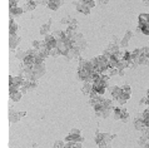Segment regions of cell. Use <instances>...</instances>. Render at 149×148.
Returning a JSON list of instances; mask_svg holds the SVG:
<instances>
[{"instance_id": "1", "label": "cell", "mask_w": 149, "mask_h": 148, "mask_svg": "<svg viewBox=\"0 0 149 148\" xmlns=\"http://www.w3.org/2000/svg\"><path fill=\"white\" fill-rule=\"evenodd\" d=\"M32 70H33V78L34 81H38L39 78H41L43 75L47 73V67L45 64H34L32 67Z\"/></svg>"}, {"instance_id": "2", "label": "cell", "mask_w": 149, "mask_h": 148, "mask_svg": "<svg viewBox=\"0 0 149 148\" xmlns=\"http://www.w3.org/2000/svg\"><path fill=\"white\" fill-rule=\"evenodd\" d=\"M73 5L75 6V9L79 11V13H83V14H89L90 13V6L88 4V0H78V1H74Z\"/></svg>"}, {"instance_id": "3", "label": "cell", "mask_w": 149, "mask_h": 148, "mask_svg": "<svg viewBox=\"0 0 149 148\" xmlns=\"http://www.w3.org/2000/svg\"><path fill=\"white\" fill-rule=\"evenodd\" d=\"M44 43H45V47H47L49 50H51V49L56 48V44H58V40L54 38L53 34H47V35L44 36Z\"/></svg>"}, {"instance_id": "4", "label": "cell", "mask_w": 149, "mask_h": 148, "mask_svg": "<svg viewBox=\"0 0 149 148\" xmlns=\"http://www.w3.org/2000/svg\"><path fill=\"white\" fill-rule=\"evenodd\" d=\"M21 41V38L18 35V34H15V35H9V48L10 50H15V49L18 48V45L20 44Z\"/></svg>"}, {"instance_id": "5", "label": "cell", "mask_w": 149, "mask_h": 148, "mask_svg": "<svg viewBox=\"0 0 149 148\" xmlns=\"http://www.w3.org/2000/svg\"><path fill=\"white\" fill-rule=\"evenodd\" d=\"M88 47V41L84 39V38H82V39H79L78 41H75V43L73 44V48H75L76 50H79L80 53H83L84 50L87 49Z\"/></svg>"}, {"instance_id": "6", "label": "cell", "mask_w": 149, "mask_h": 148, "mask_svg": "<svg viewBox=\"0 0 149 148\" xmlns=\"http://www.w3.org/2000/svg\"><path fill=\"white\" fill-rule=\"evenodd\" d=\"M65 142H75V143H84V137L82 134H71L69 133L65 137Z\"/></svg>"}, {"instance_id": "7", "label": "cell", "mask_w": 149, "mask_h": 148, "mask_svg": "<svg viewBox=\"0 0 149 148\" xmlns=\"http://www.w3.org/2000/svg\"><path fill=\"white\" fill-rule=\"evenodd\" d=\"M64 4V0H48V8L53 11H56Z\"/></svg>"}, {"instance_id": "8", "label": "cell", "mask_w": 149, "mask_h": 148, "mask_svg": "<svg viewBox=\"0 0 149 148\" xmlns=\"http://www.w3.org/2000/svg\"><path fill=\"white\" fill-rule=\"evenodd\" d=\"M133 35H134V33H133L132 30H128V32L124 34V38L120 40V48L128 47V43H129V40H130L132 38H133Z\"/></svg>"}, {"instance_id": "9", "label": "cell", "mask_w": 149, "mask_h": 148, "mask_svg": "<svg viewBox=\"0 0 149 148\" xmlns=\"http://www.w3.org/2000/svg\"><path fill=\"white\" fill-rule=\"evenodd\" d=\"M133 124H134V128H135V129H137V131H140V132L144 131V129L147 128V127H146V123H144V120L140 118L139 116L137 117L134 120H133Z\"/></svg>"}, {"instance_id": "10", "label": "cell", "mask_w": 149, "mask_h": 148, "mask_svg": "<svg viewBox=\"0 0 149 148\" xmlns=\"http://www.w3.org/2000/svg\"><path fill=\"white\" fill-rule=\"evenodd\" d=\"M18 29H19V26L16 24V21L13 19V17H10V20H9V35H15V34H18Z\"/></svg>"}, {"instance_id": "11", "label": "cell", "mask_w": 149, "mask_h": 148, "mask_svg": "<svg viewBox=\"0 0 149 148\" xmlns=\"http://www.w3.org/2000/svg\"><path fill=\"white\" fill-rule=\"evenodd\" d=\"M20 120V116H19V112L16 111H13L11 108H9V122L13 124V123H16Z\"/></svg>"}, {"instance_id": "12", "label": "cell", "mask_w": 149, "mask_h": 148, "mask_svg": "<svg viewBox=\"0 0 149 148\" xmlns=\"http://www.w3.org/2000/svg\"><path fill=\"white\" fill-rule=\"evenodd\" d=\"M36 5L38 4L34 1V0H26V1H24V5L21 8L24 9V11H33L36 8Z\"/></svg>"}, {"instance_id": "13", "label": "cell", "mask_w": 149, "mask_h": 148, "mask_svg": "<svg viewBox=\"0 0 149 148\" xmlns=\"http://www.w3.org/2000/svg\"><path fill=\"white\" fill-rule=\"evenodd\" d=\"M110 94H112V97L114 98V101H117L122 94V88L119 85H112L110 87Z\"/></svg>"}, {"instance_id": "14", "label": "cell", "mask_w": 149, "mask_h": 148, "mask_svg": "<svg viewBox=\"0 0 149 148\" xmlns=\"http://www.w3.org/2000/svg\"><path fill=\"white\" fill-rule=\"evenodd\" d=\"M124 105H117L115 108H114V111H113V118L115 119V120H120V117H122V113H123L124 111Z\"/></svg>"}, {"instance_id": "15", "label": "cell", "mask_w": 149, "mask_h": 148, "mask_svg": "<svg viewBox=\"0 0 149 148\" xmlns=\"http://www.w3.org/2000/svg\"><path fill=\"white\" fill-rule=\"evenodd\" d=\"M147 24H149V14H147V13L139 14V17H138V26L147 25Z\"/></svg>"}, {"instance_id": "16", "label": "cell", "mask_w": 149, "mask_h": 148, "mask_svg": "<svg viewBox=\"0 0 149 148\" xmlns=\"http://www.w3.org/2000/svg\"><path fill=\"white\" fill-rule=\"evenodd\" d=\"M97 114V117H99V118H108V117H110L113 114V111H110V109H108V108H103L102 111H99V112H97L95 113Z\"/></svg>"}, {"instance_id": "17", "label": "cell", "mask_w": 149, "mask_h": 148, "mask_svg": "<svg viewBox=\"0 0 149 148\" xmlns=\"http://www.w3.org/2000/svg\"><path fill=\"white\" fill-rule=\"evenodd\" d=\"M50 29H51V19L47 23V24H44V25H41V26H40V34H41L43 36H45L47 34H49Z\"/></svg>"}, {"instance_id": "18", "label": "cell", "mask_w": 149, "mask_h": 148, "mask_svg": "<svg viewBox=\"0 0 149 148\" xmlns=\"http://www.w3.org/2000/svg\"><path fill=\"white\" fill-rule=\"evenodd\" d=\"M23 13H24V9L21 6L10 8V17H20Z\"/></svg>"}, {"instance_id": "19", "label": "cell", "mask_w": 149, "mask_h": 148, "mask_svg": "<svg viewBox=\"0 0 149 148\" xmlns=\"http://www.w3.org/2000/svg\"><path fill=\"white\" fill-rule=\"evenodd\" d=\"M105 87H103L102 84H99V83H93V90L94 92H97L99 96H103V94L105 93Z\"/></svg>"}, {"instance_id": "20", "label": "cell", "mask_w": 149, "mask_h": 148, "mask_svg": "<svg viewBox=\"0 0 149 148\" xmlns=\"http://www.w3.org/2000/svg\"><path fill=\"white\" fill-rule=\"evenodd\" d=\"M53 35H54L56 40H64L67 38V32H64V30H54Z\"/></svg>"}, {"instance_id": "21", "label": "cell", "mask_w": 149, "mask_h": 148, "mask_svg": "<svg viewBox=\"0 0 149 148\" xmlns=\"http://www.w3.org/2000/svg\"><path fill=\"white\" fill-rule=\"evenodd\" d=\"M91 90H93V84L91 83H89V82H85L84 83V85L82 87V92L84 93V94H89L91 93Z\"/></svg>"}, {"instance_id": "22", "label": "cell", "mask_w": 149, "mask_h": 148, "mask_svg": "<svg viewBox=\"0 0 149 148\" xmlns=\"http://www.w3.org/2000/svg\"><path fill=\"white\" fill-rule=\"evenodd\" d=\"M32 45H33L34 49H36V50H40V49L45 48L44 40H33V41H32Z\"/></svg>"}, {"instance_id": "23", "label": "cell", "mask_w": 149, "mask_h": 148, "mask_svg": "<svg viewBox=\"0 0 149 148\" xmlns=\"http://www.w3.org/2000/svg\"><path fill=\"white\" fill-rule=\"evenodd\" d=\"M26 52H24L23 49H18L16 53H15V58H16L18 60H20V62H24V59L26 58Z\"/></svg>"}, {"instance_id": "24", "label": "cell", "mask_w": 149, "mask_h": 148, "mask_svg": "<svg viewBox=\"0 0 149 148\" xmlns=\"http://www.w3.org/2000/svg\"><path fill=\"white\" fill-rule=\"evenodd\" d=\"M25 64V65H28L29 68H32L34 64H35V56L33 55H26V58L24 59V62H23Z\"/></svg>"}, {"instance_id": "25", "label": "cell", "mask_w": 149, "mask_h": 148, "mask_svg": "<svg viewBox=\"0 0 149 148\" xmlns=\"http://www.w3.org/2000/svg\"><path fill=\"white\" fill-rule=\"evenodd\" d=\"M25 85H26V88H28L29 92H32V90L38 88V81H26Z\"/></svg>"}, {"instance_id": "26", "label": "cell", "mask_w": 149, "mask_h": 148, "mask_svg": "<svg viewBox=\"0 0 149 148\" xmlns=\"http://www.w3.org/2000/svg\"><path fill=\"white\" fill-rule=\"evenodd\" d=\"M103 142H104V133H102V132L97 131V132H95V143L99 146Z\"/></svg>"}, {"instance_id": "27", "label": "cell", "mask_w": 149, "mask_h": 148, "mask_svg": "<svg viewBox=\"0 0 149 148\" xmlns=\"http://www.w3.org/2000/svg\"><path fill=\"white\" fill-rule=\"evenodd\" d=\"M9 97H10V99L11 101H14V102H19L21 99V97H23V93L19 90V92H15V93H10L9 94Z\"/></svg>"}, {"instance_id": "28", "label": "cell", "mask_w": 149, "mask_h": 148, "mask_svg": "<svg viewBox=\"0 0 149 148\" xmlns=\"http://www.w3.org/2000/svg\"><path fill=\"white\" fill-rule=\"evenodd\" d=\"M120 120H122V122H124V123H127V122H128V120H129V113L127 112V109H125V108H124V111H123V113H122Z\"/></svg>"}, {"instance_id": "29", "label": "cell", "mask_w": 149, "mask_h": 148, "mask_svg": "<svg viewBox=\"0 0 149 148\" xmlns=\"http://www.w3.org/2000/svg\"><path fill=\"white\" fill-rule=\"evenodd\" d=\"M138 29H139L143 34H146V35H149V24H147V25H142V26H138Z\"/></svg>"}, {"instance_id": "30", "label": "cell", "mask_w": 149, "mask_h": 148, "mask_svg": "<svg viewBox=\"0 0 149 148\" xmlns=\"http://www.w3.org/2000/svg\"><path fill=\"white\" fill-rule=\"evenodd\" d=\"M59 55H62V53H60L58 48H54L50 50V56H53V58H56V56H59Z\"/></svg>"}, {"instance_id": "31", "label": "cell", "mask_w": 149, "mask_h": 148, "mask_svg": "<svg viewBox=\"0 0 149 148\" xmlns=\"http://www.w3.org/2000/svg\"><path fill=\"white\" fill-rule=\"evenodd\" d=\"M53 148H65V142H63V141H55Z\"/></svg>"}, {"instance_id": "32", "label": "cell", "mask_w": 149, "mask_h": 148, "mask_svg": "<svg viewBox=\"0 0 149 148\" xmlns=\"http://www.w3.org/2000/svg\"><path fill=\"white\" fill-rule=\"evenodd\" d=\"M71 19H73V18H71V17H70V15H68V17H65V18H63V19H62V20H60V23H62V24H68V25H69V24H70V23H71Z\"/></svg>"}, {"instance_id": "33", "label": "cell", "mask_w": 149, "mask_h": 148, "mask_svg": "<svg viewBox=\"0 0 149 148\" xmlns=\"http://www.w3.org/2000/svg\"><path fill=\"white\" fill-rule=\"evenodd\" d=\"M147 139H144V138H142L140 137L139 139H138V145H139V147L140 148H146V146H147Z\"/></svg>"}, {"instance_id": "34", "label": "cell", "mask_w": 149, "mask_h": 148, "mask_svg": "<svg viewBox=\"0 0 149 148\" xmlns=\"http://www.w3.org/2000/svg\"><path fill=\"white\" fill-rule=\"evenodd\" d=\"M142 138L149 141V129H148V128H146L144 131H142Z\"/></svg>"}, {"instance_id": "35", "label": "cell", "mask_w": 149, "mask_h": 148, "mask_svg": "<svg viewBox=\"0 0 149 148\" xmlns=\"http://www.w3.org/2000/svg\"><path fill=\"white\" fill-rule=\"evenodd\" d=\"M120 88H122V90H123V92H125V93H130V94H132V89H130V87H129L128 84L122 85Z\"/></svg>"}, {"instance_id": "36", "label": "cell", "mask_w": 149, "mask_h": 148, "mask_svg": "<svg viewBox=\"0 0 149 148\" xmlns=\"http://www.w3.org/2000/svg\"><path fill=\"white\" fill-rule=\"evenodd\" d=\"M139 64L135 63V62H132V60H129V68H132V69H135V68H138Z\"/></svg>"}, {"instance_id": "37", "label": "cell", "mask_w": 149, "mask_h": 148, "mask_svg": "<svg viewBox=\"0 0 149 148\" xmlns=\"http://www.w3.org/2000/svg\"><path fill=\"white\" fill-rule=\"evenodd\" d=\"M147 102H148V96H146V97H143L142 99H140V102H139V104L140 105H144V104H147Z\"/></svg>"}, {"instance_id": "38", "label": "cell", "mask_w": 149, "mask_h": 148, "mask_svg": "<svg viewBox=\"0 0 149 148\" xmlns=\"http://www.w3.org/2000/svg\"><path fill=\"white\" fill-rule=\"evenodd\" d=\"M71 134H82V132H80V129H78V128H73V129L70 131Z\"/></svg>"}, {"instance_id": "39", "label": "cell", "mask_w": 149, "mask_h": 148, "mask_svg": "<svg viewBox=\"0 0 149 148\" xmlns=\"http://www.w3.org/2000/svg\"><path fill=\"white\" fill-rule=\"evenodd\" d=\"M109 0H97L98 4H102V5H105V4H108Z\"/></svg>"}, {"instance_id": "40", "label": "cell", "mask_w": 149, "mask_h": 148, "mask_svg": "<svg viewBox=\"0 0 149 148\" xmlns=\"http://www.w3.org/2000/svg\"><path fill=\"white\" fill-rule=\"evenodd\" d=\"M19 116H20V118H23V117L26 116V112H19Z\"/></svg>"}, {"instance_id": "41", "label": "cell", "mask_w": 149, "mask_h": 148, "mask_svg": "<svg viewBox=\"0 0 149 148\" xmlns=\"http://www.w3.org/2000/svg\"><path fill=\"white\" fill-rule=\"evenodd\" d=\"M124 74H125V70L123 69V70H119V74H118V75H120V77H124Z\"/></svg>"}, {"instance_id": "42", "label": "cell", "mask_w": 149, "mask_h": 148, "mask_svg": "<svg viewBox=\"0 0 149 148\" xmlns=\"http://www.w3.org/2000/svg\"><path fill=\"white\" fill-rule=\"evenodd\" d=\"M34 1H35V3H36V4H39V3H40V1H41V0H34Z\"/></svg>"}, {"instance_id": "43", "label": "cell", "mask_w": 149, "mask_h": 148, "mask_svg": "<svg viewBox=\"0 0 149 148\" xmlns=\"http://www.w3.org/2000/svg\"><path fill=\"white\" fill-rule=\"evenodd\" d=\"M147 96H149V89H148V92H147Z\"/></svg>"}, {"instance_id": "44", "label": "cell", "mask_w": 149, "mask_h": 148, "mask_svg": "<svg viewBox=\"0 0 149 148\" xmlns=\"http://www.w3.org/2000/svg\"><path fill=\"white\" fill-rule=\"evenodd\" d=\"M148 49H149V45H148Z\"/></svg>"}, {"instance_id": "45", "label": "cell", "mask_w": 149, "mask_h": 148, "mask_svg": "<svg viewBox=\"0 0 149 148\" xmlns=\"http://www.w3.org/2000/svg\"><path fill=\"white\" fill-rule=\"evenodd\" d=\"M95 1H97V0H95Z\"/></svg>"}]
</instances>
